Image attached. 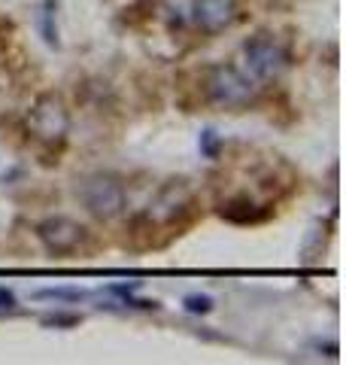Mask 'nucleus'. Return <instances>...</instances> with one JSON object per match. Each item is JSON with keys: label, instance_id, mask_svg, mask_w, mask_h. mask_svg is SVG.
<instances>
[{"label": "nucleus", "instance_id": "1", "mask_svg": "<svg viewBox=\"0 0 346 365\" xmlns=\"http://www.w3.org/2000/svg\"><path fill=\"white\" fill-rule=\"evenodd\" d=\"M204 91L206 101L216 107H228V110H243L256 101V79L243 73L234 64H213L204 76Z\"/></svg>", "mask_w": 346, "mask_h": 365}, {"label": "nucleus", "instance_id": "2", "mask_svg": "<svg viewBox=\"0 0 346 365\" xmlns=\"http://www.w3.org/2000/svg\"><path fill=\"white\" fill-rule=\"evenodd\" d=\"M76 195H79V201H83V207L95 216V220H103V222L115 220V216L125 210V204H128L122 180L112 177V174H103V170L79 180Z\"/></svg>", "mask_w": 346, "mask_h": 365}, {"label": "nucleus", "instance_id": "3", "mask_svg": "<svg viewBox=\"0 0 346 365\" xmlns=\"http://www.w3.org/2000/svg\"><path fill=\"white\" fill-rule=\"evenodd\" d=\"M28 131L40 143H64L67 131H70V113H67L64 101L55 95H43L33 101V107L28 110Z\"/></svg>", "mask_w": 346, "mask_h": 365}, {"label": "nucleus", "instance_id": "4", "mask_svg": "<svg viewBox=\"0 0 346 365\" xmlns=\"http://www.w3.org/2000/svg\"><path fill=\"white\" fill-rule=\"evenodd\" d=\"M243 61H246V73L256 83L258 79L264 83V79H276L288 67V52L271 34H256V37L243 43Z\"/></svg>", "mask_w": 346, "mask_h": 365}, {"label": "nucleus", "instance_id": "5", "mask_svg": "<svg viewBox=\"0 0 346 365\" xmlns=\"http://www.w3.org/2000/svg\"><path fill=\"white\" fill-rule=\"evenodd\" d=\"M37 237L52 256L64 259V256H73L85 244L88 232L76 220H70V216H49V220H43L37 225Z\"/></svg>", "mask_w": 346, "mask_h": 365}, {"label": "nucleus", "instance_id": "6", "mask_svg": "<svg viewBox=\"0 0 346 365\" xmlns=\"http://www.w3.org/2000/svg\"><path fill=\"white\" fill-rule=\"evenodd\" d=\"M192 207V192L182 180H170L164 189L158 192V198L149 204L143 222H173L179 213Z\"/></svg>", "mask_w": 346, "mask_h": 365}, {"label": "nucleus", "instance_id": "7", "mask_svg": "<svg viewBox=\"0 0 346 365\" xmlns=\"http://www.w3.org/2000/svg\"><path fill=\"white\" fill-rule=\"evenodd\" d=\"M237 21V4L234 0H194L192 25L204 34H219Z\"/></svg>", "mask_w": 346, "mask_h": 365}, {"label": "nucleus", "instance_id": "8", "mask_svg": "<svg viewBox=\"0 0 346 365\" xmlns=\"http://www.w3.org/2000/svg\"><path fill=\"white\" fill-rule=\"evenodd\" d=\"M164 6V16L173 28H189L192 25V9H194V0H161Z\"/></svg>", "mask_w": 346, "mask_h": 365}, {"label": "nucleus", "instance_id": "9", "mask_svg": "<svg viewBox=\"0 0 346 365\" xmlns=\"http://www.w3.org/2000/svg\"><path fill=\"white\" fill-rule=\"evenodd\" d=\"M55 13H58V0H43V9H40V28H43V40L49 43V46H58Z\"/></svg>", "mask_w": 346, "mask_h": 365}, {"label": "nucleus", "instance_id": "10", "mask_svg": "<svg viewBox=\"0 0 346 365\" xmlns=\"http://www.w3.org/2000/svg\"><path fill=\"white\" fill-rule=\"evenodd\" d=\"M198 146H201L204 158H219L222 150H225V140H222V134H219L216 128H204L201 137H198Z\"/></svg>", "mask_w": 346, "mask_h": 365}, {"label": "nucleus", "instance_id": "11", "mask_svg": "<svg viewBox=\"0 0 346 365\" xmlns=\"http://www.w3.org/2000/svg\"><path fill=\"white\" fill-rule=\"evenodd\" d=\"M37 299H55V302H83L85 292L83 289H64V287H55V289H40Z\"/></svg>", "mask_w": 346, "mask_h": 365}, {"label": "nucleus", "instance_id": "12", "mask_svg": "<svg viewBox=\"0 0 346 365\" xmlns=\"http://www.w3.org/2000/svg\"><path fill=\"white\" fill-rule=\"evenodd\" d=\"M186 311L189 314H210L213 311V299L210 295H186Z\"/></svg>", "mask_w": 346, "mask_h": 365}, {"label": "nucleus", "instance_id": "13", "mask_svg": "<svg viewBox=\"0 0 346 365\" xmlns=\"http://www.w3.org/2000/svg\"><path fill=\"white\" fill-rule=\"evenodd\" d=\"M76 323H79L76 314H52V317H46V326H76Z\"/></svg>", "mask_w": 346, "mask_h": 365}, {"label": "nucleus", "instance_id": "14", "mask_svg": "<svg viewBox=\"0 0 346 365\" xmlns=\"http://www.w3.org/2000/svg\"><path fill=\"white\" fill-rule=\"evenodd\" d=\"M0 307H6V311L9 307H16V295L9 289H0Z\"/></svg>", "mask_w": 346, "mask_h": 365}]
</instances>
